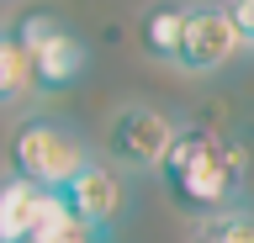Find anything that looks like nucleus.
<instances>
[{"label":"nucleus","instance_id":"nucleus-1","mask_svg":"<svg viewBox=\"0 0 254 243\" xmlns=\"http://www.w3.org/2000/svg\"><path fill=\"white\" fill-rule=\"evenodd\" d=\"M244 175H249V153L233 138L206 132V127H180L164 164H159V180H164L170 201L180 211H190V217L233 211L238 191H244Z\"/></svg>","mask_w":254,"mask_h":243},{"label":"nucleus","instance_id":"nucleus-2","mask_svg":"<svg viewBox=\"0 0 254 243\" xmlns=\"http://www.w3.org/2000/svg\"><path fill=\"white\" fill-rule=\"evenodd\" d=\"M85 164H90L85 138L59 116H27L11 132V175L37 191H64Z\"/></svg>","mask_w":254,"mask_h":243},{"label":"nucleus","instance_id":"nucleus-3","mask_svg":"<svg viewBox=\"0 0 254 243\" xmlns=\"http://www.w3.org/2000/svg\"><path fill=\"white\" fill-rule=\"evenodd\" d=\"M16 37H21V48H27V58H32V90H37V96L69 90V85L85 74V64H90L85 37H79L59 11H27V16L16 21Z\"/></svg>","mask_w":254,"mask_h":243},{"label":"nucleus","instance_id":"nucleus-4","mask_svg":"<svg viewBox=\"0 0 254 243\" xmlns=\"http://www.w3.org/2000/svg\"><path fill=\"white\" fill-rule=\"evenodd\" d=\"M175 132L180 127H175L159 106H122V111L111 116V127H106V148H111V159L122 164V169H138V175L154 169L159 175Z\"/></svg>","mask_w":254,"mask_h":243},{"label":"nucleus","instance_id":"nucleus-5","mask_svg":"<svg viewBox=\"0 0 254 243\" xmlns=\"http://www.w3.org/2000/svg\"><path fill=\"white\" fill-rule=\"evenodd\" d=\"M244 53V37H238L228 5H186V32H180V58L175 69L186 74H217Z\"/></svg>","mask_w":254,"mask_h":243},{"label":"nucleus","instance_id":"nucleus-6","mask_svg":"<svg viewBox=\"0 0 254 243\" xmlns=\"http://www.w3.org/2000/svg\"><path fill=\"white\" fill-rule=\"evenodd\" d=\"M74 222L59 191H37L27 180L5 175L0 180V243H27V238H48L64 233Z\"/></svg>","mask_w":254,"mask_h":243},{"label":"nucleus","instance_id":"nucleus-7","mask_svg":"<svg viewBox=\"0 0 254 243\" xmlns=\"http://www.w3.org/2000/svg\"><path fill=\"white\" fill-rule=\"evenodd\" d=\"M64 206H69V217H74L85 233H106L117 217H122V206H127V191H122V180L111 175L106 164H85L69 185H64Z\"/></svg>","mask_w":254,"mask_h":243},{"label":"nucleus","instance_id":"nucleus-8","mask_svg":"<svg viewBox=\"0 0 254 243\" xmlns=\"http://www.w3.org/2000/svg\"><path fill=\"white\" fill-rule=\"evenodd\" d=\"M180 32H186V5L180 0H159L138 21V43L154 64H175L180 58Z\"/></svg>","mask_w":254,"mask_h":243},{"label":"nucleus","instance_id":"nucleus-9","mask_svg":"<svg viewBox=\"0 0 254 243\" xmlns=\"http://www.w3.org/2000/svg\"><path fill=\"white\" fill-rule=\"evenodd\" d=\"M32 96H37L32 90V58L21 48L16 27H0V106H21Z\"/></svg>","mask_w":254,"mask_h":243},{"label":"nucleus","instance_id":"nucleus-10","mask_svg":"<svg viewBox=\"0 0 254 243\" xmlns=\"http://www.w3.org/2000/svg\"><path fill=\"white\" fill-rule=\"evenodd\" d=\"M196 243H254V211H222V217H206V227L196 233Z\"/></svg>","mask_w":254,"mask_h":243},{"label":"nucleus","instance_id":"nucleus-11","mask_svg":"<svg viewBox=\"0 0 254 243\" xmlns=\"http://www.w3.org/2000/svg\"><path fill=\"white\" fill-rule=\"evenodd\" d=\"M228 16H233L244 48H254V0H228Z\"/></svg>","mask_w":254,"mask_h":243},{"label":"nucleus","instance_id":"nucleus-12","mask_svg":"<svg viewBox=\"0 0 254 243\" xmlns=\"http://www.w3.org/2000/svg\"><path fill=\"white\" fill-rule=\"evenodd\" d=\"M27 243H95V233H85L79 222H69L64 233H48V238H27Z\"/></svg>","mask_w":254,"mask_h":243}]
</instances>
